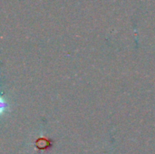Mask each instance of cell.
Returning <instances> with one entry per match:
<instances>
[{
  "mask_svg": "<svg viewBox=\"0 0 155 154\" xmlns=\"http://www.w3.org/2000/svg\"><path fill=\"white\" fill-rule=\"evenodd\" d=\"M7 107V103H5V101L0 96V115H2L4 113V112L5 111V108Z\"/></svg>",
  "mask_w": 155,
  "mask_h": 154,
  "instance_id": "6da1fadb",
  "label": "cell"
}]
</instances>
